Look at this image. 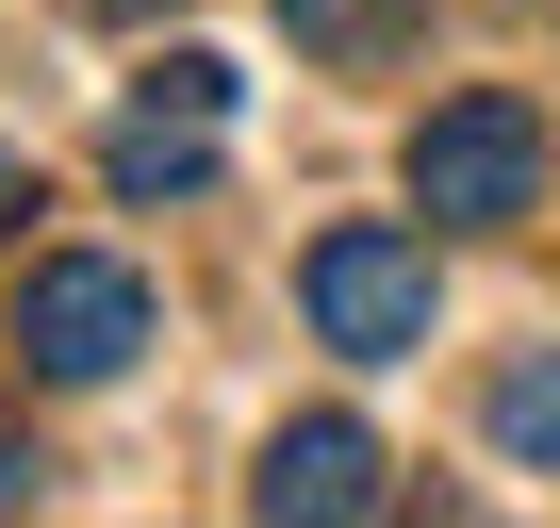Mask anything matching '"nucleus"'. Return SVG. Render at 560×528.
<instances>
[{
  "instance_id": "1",
  "label": "nucleus",
  "mask_w": 560,
  "mask_h": 528,
  "mask_svg": "<svg viewBox=\"0 0 560 528\" xmlns=\"http://www.w3.org/2000/svg\"><path fill=\"white\" fill-rule=\"evenodd\" d=\"M412 215H429V231H511V215H544V100H511V83L429 100V116H412Z\"/></svg>"
},
{
  "instance_id": "2",
  "label": "nucleus",
  "mask_w": 560,
  "mask_h": 528,
  "mask_svg": "<svg viewBox=\"0 0 560 528\" xmlns=\"http://www.w3.org/2000/svg\"><path fill=\"white\" fill-rule=\"evenodd\" d=\"M298 298H314V331H330L347 364H412V347H429V248L380 231V215H347V231L298 248Z\"/></svg>"
},
{
  "instance_id": "3",
  "label": "nucleus",
  "mask_w": 560,
  "mask_h": 528,
  "mask_svg": "<svg viewBox=\"0 0 560 528\" xmlns=\"http://www.w3.org/2000/svg\"><path fill=\"white\" fill-rule=\"evenodd\" d=\"M214 149H231V67H214V50H165V67L116 100L100 182H116V198H198V182H214Z\"/></svg>"
},
{
  "instance_id": "4",
  "label": "nucleus",
  "mask_w": 560,
  "mask_h": 528,
  "mask_svg": "<svg viewBox=\"0 0 560 528\" xmlns=\"http://www.w3.org/2000/svg\"><path fill=\"white\" fill-rule=\"evenodd\" d=\"M132 347H149V282L132 264H100V248L34 264V298H18V364L34 380H116Z\"/></svg>"
},
{
  "instance_id": "5",
  "label": "nucleus",
  "mask_w": 560,
  "mask_h": 528,
  "mask_svg": "<svg viewBox=\"0 0 560 528\" xmlns=\"http://www.w3.org/2000/svg\"><path fill=\"white\" fill-rule=\"evenodd\" d=\"M247 512H264V528H380V512H396V495H380V429H363V413H298V429L264 446Z\"/></svg>"
},
{
  "instance_id": "6",
  "label": "nucleus",
  "mask_w": 560,
  "mask_h": 528,
  "mask_svg": "<svg viewBox=\"0 0 560 528\" xmlns=\"http://www.w3.org/2000/svg\"><path fill=\"white\" fill-rule=\"evenodd\" d=\"M494 446L560 479V347H527V364H494Z\"/></svg>"
},
{
  "instance_id": "7",
  "label": "nucleus",
  "mask_w": 560,
  "mask_h": 528,
  "mask_svg": "<svg viewBox=\"0 0 560 528\" xmlns=\"http://www.w3.org/2000/svg\"><path fill=\"white\" fill-rule=\"evenodd\" d=\"M280 18H298L314 50H380V34H396V0H280Z\"/></svg>"
},
{
  "instance_id": "8",
  "label": "nucleus",
  "mask_w": 560,
  "mask_h": 528,
  "mask_svg": "<svg viewBox=\"0 0 560 528\" xmlns=\"http://www.w3.org/2000/svg\"><path fill=\"white\" fill-rule=\"evenodd\" d=\"M34 479H50V462H34V429L0 413V512H34Z\"/></svg>"
},
{
  "instance_id": "9",
  "label": "nucleus",
  "mask_w": 560,
  "mask_h": 528,
  "mask_svg": "<svg viewBox=\"0 0 560 528\" xmlns=\"http://www.w3.org/2000/svg\"><path fill=\"white\" fill-rule=\"evenodd\" d=\"M18 198H34V165H18V149H0V215H18Z\"/></svg>"
},
{
  "instance_id": "10",
  "label": "nucleus",
  "mask_w": 560,
  "mask_h": 528,
  "mask_svg": "<svg viewBox=\"0 0 560 528\" xmlns=\"http://www.w3.org/2000/svg\"><path fill=\"white\" fill-rule=\"evenodd\" d=\"M412 528H478V512H445V495H429V512H412Z\"/></svg>"
},
{
  "instance_id": "11",
  "label": "nucleus",
  "mask_w": 560,
  "mask_h": 528,
  "mask_svg": "<svg viewBox=\"0 0 560 528\" xmlns=\"http://www.w3.org/2000/svg\"><path fill=\"white\" fill-rule=\"evenodd\" d=\"M83 18H149V0H83Z\"/></svg>"
}]
</instances>
